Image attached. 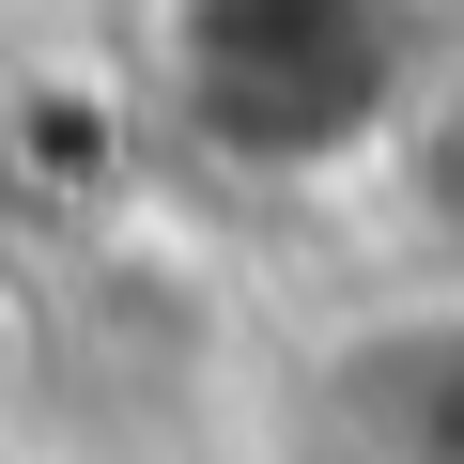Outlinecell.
Listing matches in <instances>:
<instances>
[{"label":"cell","mask_w":464,"mask_h":464,"mask_svg":"<svg viewBox=\"0 0 464 464\" xmlns=\"http://www.w3.org/2000/svg\"><path fill=\"white\" fill-rule=\"evenodd\" d=\"M16 232H32V170H16V124H0V279H16Z\"/></svg>","instance_id":"3"},{"label":"cell","mask_w":464,"mask_h":464,"mask_svg":"<svg viewBox=\"0 0 464 464\" xmlns=\"http://www.w3.org/2000/svg\"><path fill=\"white\" fill-rule=\"evenodd\" d=\"M356 418H372V464H464V310L387 325L356 356Z\"/></svg>","instance_id":"2"},{"label":"cell","mask_w":464,"mask_h":464,"mask_svg":"<svg viewBox=\"0 0 464 464\" xmlns=\"http://www.w3.org/2000/svg\"><path fill=\"white\" fill-rule=\"evenodd\" d=\"M155 109L264 186H356L433 109V0H155Z\"/></svg>","instance_id":"1"}]
</instances>
